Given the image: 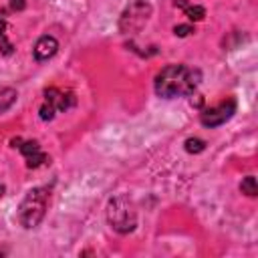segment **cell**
Wrapping results in <instances>:
<instances>
[{"mask_svg": "<svg viewBox=\"0 0 258 258\" xmlns=\"http://www.w3.org/2000/svg\"><path fill=\"white\" fill-rule=\"evenodd\" d=\"M200 71L187 64H167L155 77V93L163 99L187 97L200 85Z\"/></svg>", "mask_w": 258, "mask_h": 258, "instance_id": "1", "label": "cell"}, {"mask_svg": "<svg viewBox=\"0 0 258 258\" xmlns=\"http://www.w3.org/2000/svg\"><path fill=\"white\" fill-rule=\"evenodd\" d=\"M46 202H48V189L46 187H34L30 189L24 200L18 206V222L24 228H36L46 212Z\"/></svg>", "mask_w": 258, "mask_h": 258, "instance_id": "2", "label": "cell"}, {"mask_svg": "<svg viewBox=\"0 0 258 258\" xmlns=\"http://www.w3.org/2000/svg\"><path fill=\"white\" fill-rule=\"evenodd\" d=\"M107 220L111 228L119 234H127L137 224V214L133 210V204L125 196H117L107 206Z\"/></svg>", "mask_w": 258, "mask_h": 258, "instance_id": "3", "label": "cell"}, {"mask_svg": "<svg viewBox=\"0 0 258 258\" xmlns=\"http://www.w3.org/2000/svg\"><path fill=\"white\" fill-rule=\"evenodd\" d=\"M149 16H151V4L145 0H135L123 10L119 28L123 32H135L149 20Z\"/></svg>", "mask_w": 258, "mask_h": 258, "instance_id": "4", "label": "cell"}, {"mask_svg": "<svg viewBox=\"0 0 258 258\" xmlns=\"http://www.w3.org/2000/svg\"><path fill=\"white\" fill-rule=\"evenodd\" d=\"M75 105V97L69 91H58V89H46L44 91V103L40 107V119L50 121L58 111H67Z\"/></svg>", "mask_w": 258, "mask_h": 258, "instance_id": "5", "label": "cell"}, {"mask_svg": "<svg viewBox=\"0 0 258 258\" xmlns=\"http://www.w3.org/2000/svg\"><path fill=\"white\" fill-rule=\"evenodd\" d=\"M234 113H236V101H234V99H228V101H222V103L216 105V107L206 109V111L200 115V121H202L204 127H210V129H212V127H218V125L226 123Z\"/></svg>", "mask_w": 258, "mask_h": 258, "instance_id": "6", "label": "cell"}, {"mask_svg": "<svg viewBox=\"0 0 258 258\" xmlns=\"http://www.w3.org/2000/svg\"><path fill=\"white\" fill-rule=\"evenodd\" d=\"M20 145H18V149L22 151V155H24V159H26V165L28 167H40L48 157H46V153L40 149V145H38V141H22V139H16Z\"/></svg>", "mask_w": 258, "mask_h": 258, "instance_id": "7", "label": "cell"}, {"mask_svg": "<svg viewBox=\"0 0 258 258\" xmlns=\"http://www.w3.org/2000/svg\"><path fill=\"white\" fill-rule=\"evenodd\" d=\"M56 50H58V42H56L54 36H48V34L40 36L36 40V44H34V56H36V60H48L50 56L56 54Z\"/></svg>", "mask_w": 258, "mask_h": 258, "instance_id": "8", "label": "cell"}, {"mask_svg": "<svg viewBox=\"0 0 258 258\" xmlns=\"http://www.w3.org/2000/svg\"><path fill=\"white\" fill-rule=\"evenodd\" d=\"M16 91L14 89H2L0 91V113H4V111H8L14 103H16Z\"/></svg>", "mask_w": 258, "mask_h": 258, "instance_id": "9", "label": "cell"}, {"mask_svg": "<svg viewBox=\"0 0 258 258\" xmlns=\"http://www.w3.org/2000/svg\"><path fill=\"white\" fill-rule=\"evenodd\" d=\"M240 191L246 194V196H250V198H254V196L258 194V189H256V177H254V175L244 177L242 183H240Z\"/></svg>", "mask_w": 258, "mask_h": 258, "instance_id": "10", "label": "cell"}, {"mask_svg": "<svg viewBox=\"0 0 258 258\" xmlns=\"http://www.w3.org/2000/svg\"><path fill=\"white\" fill-rule=\"evenodd\" d=\"M206 149V141L204 139H198V137H189L185 139V151L187 153H200Z\"/></svg>", "mask_w": 258, "mask_h": 258, "instance_id": "11", "label": "cell"}, {"mask_svg": "<svg viewBox=\"0 0 258 258\" xmlns=\"http://www.w3.org/2000/svg\"><path fill=\"white\" fill-rule=\"evenodd\" d=\"M183 10H185V14H187V18L189 20H202L204 16H206V10L202 8V6H183Z\"/></svg>", "mask_w": 258, "mask_h": 258, "instance_id": "12", "label": "cell"}, {"mask_svg": "<svg viewBox=\"0 0 258 258\" xmlns=\"http://www.w3.org/2000/svg\"><path fill=\"white\" fill-rule=\"evenodd\" d=\"M173 32H175L177 36H187L189 32H194V28H191L189 24H179V26L173 28Z\"/></svg>", "mask_w": 258, "mask_h": 258, "instance_id": "13", "label": "cell"}, {"mask_svg": "<svg viewBox=\"0 0 258 258\" xmlns=\"http://www.w3.org/2000/svg\"><path fill=\"white\" fill-rule=\"evenodd\" d=\"M10 4H12L14 10H22V8H24V0H12Z\"/></svg>", "mask_w": 258, "mask_h": 258, "instance_id": "14", "label": "cell"}, {"mask_svg": "<svg viewBox=\"0 0 258 258\" xmlns=\"http://www.w3.org/2000/svg\"><path fill=\"white\" fill-rule=\"evenodd\" d=\"M4 32H6V20L0 18V36H4Z\"/></svg>", "mask_w": 258, "mask_h": 258, "instance_id": "15", "label": "cell"}, {"mask_svg": "<svg viewBox=\"0 0 258 258\" xmlns=\"http://www.w3.org/2000/svg\"><path fill=\"white\" fill-rule=\"evenodd\" d=\"M2 194H4V185H0V196H2Z\"/></svg>", "mask_w": 258, "mask_h": 258, "instance_id": "16", "label": "cell"}]
</instances>
